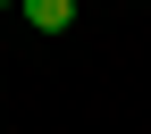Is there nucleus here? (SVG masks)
<instances>
[{
	"label": "nucleus",
	"instance_id": "nucleus-1",
	"mask_svg": "<svg viewBox=\"0 0 151 134\" xmlns=\"http://www.w3.org/2000/svg\"><path fill=\"white\" fill-rule=\"evenodd\" d=\"M25 25L34 34H67L76 25V0H25Z\"/></svg>",
	"mask_w": 151,
	"mask_h": 134
},
{
	"label": "nucleus",
	"instance_id": "nucleus-2",
	"mask_svg": "<svg viewBox=\"0 0 151 134\" xmlns=\"http://www.w3.org/2000/svg\"><path fill=\"white\" fill-rule=\"evenodd\" d=\"M0 9H25V0H0Z\"/></svg>",
	"mask_w": 151,
	"mask_h": 134
}]
</instances>
